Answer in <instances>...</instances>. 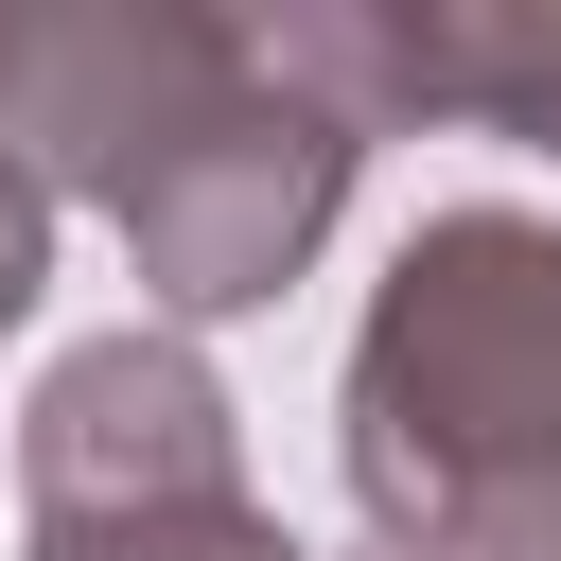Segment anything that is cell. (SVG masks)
<instances>
[{
	"mask_svg": "<svg viewBox=\"0 0 561 561\" xmlns=\"http://www.w3.org/2000/svg\"><path fill=\"white\" fill-rule=\"evenodd\" d=\"M245 35H263V70H280L298 105H333L351 140H386L403 105L561 140V18H543V0H456V18H245Z\"/></svg>",
	"mask_w": 561,
	"mask_h": 561,
	"instance_id": "5b68a950",
	"label": "cell"
},
{
	"mask_svg": "<svg viewBox=\"0 0 561 561\" xmlns=\"http://www.w3.org/2000/svg\"><path fill=\"white\" fill-rule=\"evenodd\" d=\"M351 158H368V140H351L333 105H298V88L263 70V35H245L228 105H210L193 140H158V158L105 193L123 245H140V298H158V316H245V298H280V280L316 263Z\"/></svg>",
	"mask_w": 561,
	"mask_h": 561,
	"instance_id": "3957f363",
	"label": "cell"
},
{
	"mask_svg": "<svg viewBox=\"0 0 561 561\" xmlns=\"http://www.w3.org/2000/svg\"><path fill=\"white\" fill-rule=\"evenodd\" d=\"M351 491L386 561H561V228L438 210L351 351Z\"/></svg>",
	"mask_w": 561,
	"mask_h": 561,
	"instance_id": "6da1fadb",
	"label": "cell"
},
{
	"mask_svg": "<svg viewBox=\"0 0 561 561\" xmlns=\"http://www.w3.org/2000/svg\"><path fill=\"white\" fill-rule=\"evenodd\" d=\"M35 263H53V193H35L18 158H0V316L35 298Z\"/></svg>",
	"mask_w": 561,
	"mask_h": 561,
	"instance_id": "8992f818",
	"label": "cell"
},
{
	"mask_svg": "<svg viewBox=\"0 0 561 561\" xmlns=\"http://www.w3.org/2000/svg\"><path fill=\"white\" fill-rule=\"evenodd\" d=\"M245 70V18H175V0H70V18H0V158L35 193H123L158 140H193Z\"/></svg>",
	"mask_w": 561,
	"mask_h": 561,
	"instance_id": "277c9868",
	"label": "cell"
},
{
	"mask_svg": "<svg viewBox=\"0 0 561 561\" xmlns=\"http://www.w3.org/2000/svg\"><path fill=\"white\" fill-rule=\"evenodd\" d=\"M18 473H35V561H298L280 508H245L228 386L175 333L70 351L18 421Z\"/></svg>",
	"mask_w": 561,
	"mask_h": 561,
	"instance_id": "7a4b0ae2",
	"label": "cell"
}]
</instances>
